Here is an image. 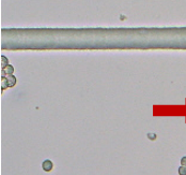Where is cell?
<instances>
[{"label":"cell","instance_id":"cell-6","mask_svg":"<svg viewBox=\"0 0 186 175\" xmlns=\"http://www.w3.org/2000/svg\"><path fill=\"white\" fill-rule=\"evenodd\" d=\"M181 165H183V167H186V156L182 157V159H181Z\"/></svg>","mask_w":186,"mask_h":175},{"label":"cell","instance_id":"cell-3","mask_svg":"<svg viewBox=\"0 0 186 175\" xmlns=\"http://www.w3.org/2000/svg\"><path fill=\"white\" fill-rule=\"evenodd\" d=\"M13 72H14V67H13L12 65H8V66H6L4 68H2V70H1L2 76L11 75V74H13Z\"/></svg>","mask_w":186,"mask_h":175},{"label":"cell","instance_id":"cell-5","mask_svg":"<svg viewBox=\"0 0 186 175\" xmlns=\"http://www.w3.org/2000/svg\"><path fill=\"white\" fill-rule=\"evenodd\" d=\"M178 172H179V175H186V167L181 165V167L179 168Z\"/></svg>","mask_w":186,"mask_h":175},{"label":"cell","instance_id":"cell-4","mask_svg":"<svg viewBox=\"0 0 186 175\" xmlns=\"http://www.w3.org/2000/svg\"><path fill=\"white\" fill-rule=\"evenodd\" d=\"M8 65H9L8 58H6V56H1V67L2 68H4V67L8 66Z\"/></svg>","mask_w":186,"mask_h":175},{"label":"cell","instance_id":"cell-2","mask_svg":"<svg viewBox=\"0 0 186 175\" xmlns=\"http://www.w3.org/2000/svg\"><path fill=\"white\" fill-rule=\"evenodd\" d=\"M42 169H43L45 172H50L51 170L53 169V161L49 160V159H46V160H44L43 163H42Z\"/></svg>","mask_w":186,"mask_h":175},{"label":"cell","instance_id":"cell-1","mask_svg":"<svg viewBox=\"0 0 186 175\" xmlns=\"http://www.w3.org/2000/svg\"><path fill=\"white\" fill-rule=\"evenodd\" d=\"M15 84H16V77L13 74L1 76V90L10 88V87H14Z\"/></svg>","mask_w":186,"mask_h":175}]
</instances>
